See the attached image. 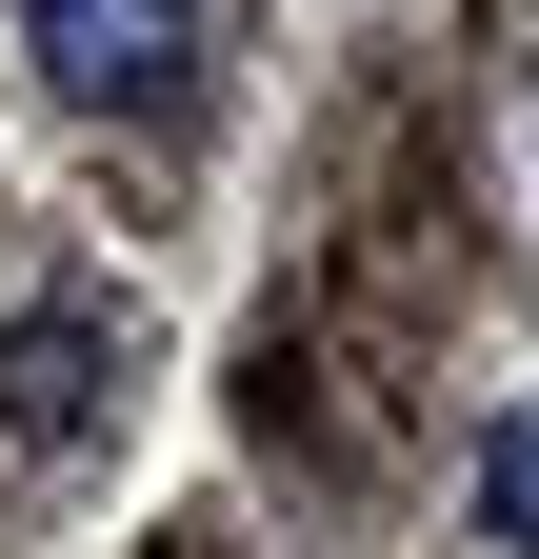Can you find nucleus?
<instances>
[{
	"label": "nucleus",
	"mask_w": 539,
	"mask_h": 559,
	"mask_svg": "<svg viewBox=\"0 0 539 559\" xmlns=\"http://www.w3.org/2000/svg\"><path fill=\"white\" fill-rule=\"evenodd\" d=\"M480 539H519V559H539V400H500V419H480Z\"/></svg>",
	"instance_id": "nucleus-3"
},
{
	"label": "nucleus",
	"mask_w": 539,
	"mask_h": 559,
	"mask_svg": "<svg viewBox=\"0 0 539 559\" xmlns=\"http://www.w3.org/2000/svg\"><path fill=\"white\" fill-rule=\"evenodd\" d=\"M21 21H40V81L60 100H180L200 81V0H21Z\"/></svg>",
	"instance_id": "nucleus-1"
},
{
	"label": "nucleus",
	"mask_w": 539,
	"mask_h": 559,
	"mask_svg": "<svg viewBox=\"0 0 539 559\" xmlns=\"http://www.w3.org/2000/svg\"><path fill=\"white\" fill-rule=\"evenodd\" d=\"M100 360H120V320L100 300H21V340H0V460H60L100 419Z\"/></svg>",
	"instance_id": "nucleus-2"
}]
</instances>
